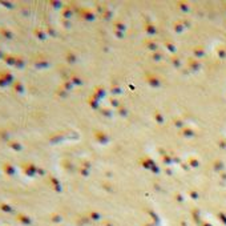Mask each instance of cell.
I'll return each mask as SVG.
<instances>
[{"instance_id": "1", "label": "cell", "mask_w": 226, "mask_h": 226, "mask_svg": "<svg viewBox=\"0 0 226 226\" xmlns=\"http://www.w3.org/2000/svg\"><path fill=\"white\" fill-rule=\"evenodd\" d=\"M0 56H2V52H0Z\"/></svg>"}]
</instances>
